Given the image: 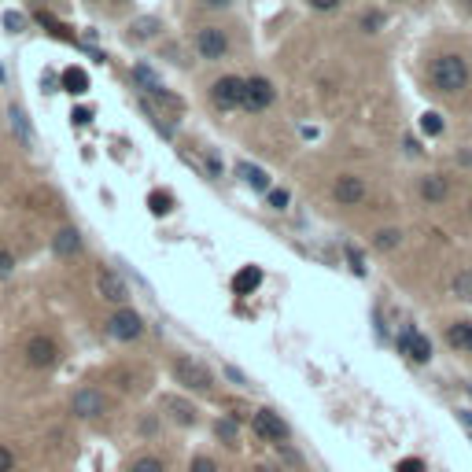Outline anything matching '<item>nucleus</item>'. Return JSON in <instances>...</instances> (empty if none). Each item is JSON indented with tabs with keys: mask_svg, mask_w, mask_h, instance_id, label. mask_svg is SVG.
<instances>
[{
	"mask_svg": "<svg viewBox=\"0 0 472 472\" xmlns=\"http://www.w3.org/2000/svg\"><path fill=\"white\" fill-rule=\"evenodd\" d=\"M428 78H432V85L439 89V93H450V96H457L462 89L469 85V78H472V71H469V63L462 59V56H439V59H432V71H428Z\"/></svg>",
	"mask_w": 472,
	"mask_h": 472,
	"instance_id": "1",
	"label": "nucleus"
},
{
	"mask_svg": "<svg viewBox=\"0 0 472 472\" xmlns=\"http://www.w3.org/2000/svg\"><path fill=\"white\" fill-rule=\"evenodd\" d=\"M174 376H177V384H185L189 391H211L214 388V376H211V369H207L203 362H196V358H189V354H181V358H174Z\"/></svg>",
	"mask_w": 472,
	"mask_h": 472,
	"instance_id": "2",
	"label": "nucleus"
},
{
	"mask_svg": "<svg viewBox=\"0 0 472 472\" xmlns=\"http://www.w3.org/2000/svg\"><path fill=\"white\" fill-rule=\"evenodd\" d=\"M251 428H255V436H258V439L273 443V447H284L288 436H292L288 421H284L281 413H273V410H258V413L251 417Z\"/></svg>",
	"mask_w": 472,
	"mask_h": 472,
	"instance_id": "3",
	"label": "nucleus"
},
{
	"mask_svg": "<svg viewBox=\"0 0 472 472\" xmlns=\"http://www.w3.org/2000/svg\"><path fill=\"white\" fill-rule=\"evenodd\" d=\"M244 89H247V78H236V74L218 78L214 89H211L214 108H221V111H236V108H244Z\"/></svg>",
	"mask_w": 472,
	"mask_h": 472,
	"instance_id": "4",
	"label": "nucleus"
},
{
	"mask_svg": "<svg viewBox=\"0 0 472 472\" xmlns=\"http://www.w3.org/2000/svg\"><path fill=\"white\" fill-rule=\"evenodd\" d=\"M71 413L82 417V421H96V417L108 413V399H103L100 388H78L71 399Z\"/></svg>",
	"mask_w": 472,
	"mask_h": 472,
	"instance_id": "5",
	"label": "nucleus"
},
{
	"mask_svg": "<svg viewBox=\"0 0 472 472\" xmlns=\"http://www.w3.org/2000/svg\"><path fill=\"white\" fill-rule=\"evenodd\" d=\"M22 354H26V365H34V369H52L59 362V347L52 336H30Z\"/></svg>",
	"mask_w": 472,
	"mask_h": 472,
	"instance_id": "6",
	"label": "nucleus"
},
{
	"mask_svg": "<svg viewBox=\"0 0 472 472\" xmlns=\"http://www.w3.org/2000/svg\"><path fill=\"white\" fill-rule=\"evenodd\" d=\"M108 332L115 339H122V344H133V339L144 336V321H140V314L137 310H115L111 318H108Z\"/></svg>",
	"mask_w": 472,
	"mask_h": 472,
	"instance_id": "7",
	"label": "nucleus"
},
{
	"mask_svg": "<svg viewBox=\"0 0 472 472\" xmlns=\"http://www.w3.org/2000/svg\"><path fill=\"white\" fill-rule=\"evenodd\" d=\"M399 354H402L406 362H413V365H428V362H432V344H428V336L417 332V329H402V336H399Z\"/></svg>",
	"mask_w": 472,
	"mask_h": 472,
	"instance_id": "8",
	"label": "nucleus"
},
{
	"mask_svg": "<svg viewBox=\"0 0 472 472\" xmlns=\"http://www.w3.org/2000/svg\"><path fill=\"white\" fill-rule=\"evenodd\" d=\"M196 52H200V59H207V63L221 59V56L229 52V37H226V30H218V26H203V30L196 34Z\"/></svg>",
	"mask_w": 472,
	"mask_h": 472,
	"instance_id": "9",
	"label": "nucleus"
},
{
	"mask_svg": "<svg viewBox=\"0 0 472 472\" xmlns=\"http://www.w3.org/2000/svg\"><path fill=\"white\" fill-rule=\"evenodd\" d=\"M332 200H336L339 207H358V203L365 200V177H358V174H339V177L332 181Z\"/></svg>",
	"mask_w": 472,
	"mask_h": 472,
	"instance_id": "10",
	"label": "nucleus"
},
{
	"mask_svg": "<svg viewBox=\"0 0 472 472\" xmlns=\"http://www.w3.org/2000/svg\"><path fill=\"white\" fill-rule=\"evenodd\" d=\"M277 100V93H273V85L266 82V78H247V89H244V111H266L270 103Z\"/></svg>",
	"mask_w": 472,
	"mask_h": 472,
	"instance_id": "11",
	"label": "nucleus"
},
{
	"mask_svg": "<svg viewBox=\"0 0 472 472\" xmlns=\"http://www.w3.org/2000/svg\"><path fill=\"white\" fill-rule=\"evenodd\" d=\"M96 292L108 299V303H126V281L118 277V273H111V270H100L96 273Z\"/></svg>",
	"mask_w": 472,
	"mask_h": 472,
	"instance_id": "12",
	"label": "nucleus"
},
{
	"mask_svg": "<svg viewBox=\"0 0 472 472\" xmlns=\"http://www.w3.org/2000/svg\"><path fill=\"white\" fill-rule=\"evenodd\" d=\"M450 196V181L439 177V174H425L421 177V200L425 203H443Z\"/></svg>",
	"mask_w": 472,
	"mask_h": 472,
	"instance_id": "13",
	"label": "nucleus"
},
{
	"mask_svg": "<svg viewBox=\"0 0 472 472\" xmlns=\"http://www.w3.org/2000/svg\"><path fill=\"white\" fill-rule=\"evenodd\" d=\"M52 251L63 255V258L78 255V251H82V233H78V229H59L56 236H52Z\"/></svg>",
	"mask_w": 472,
	"mask_h": 472,
	"instance_id": "14",
	"label": "nucleus"
},
{
	"mask_svg": "<svg viewBox=\"0 0 472 472\" xmlns=\"http://www.w3.org/2000/svg\"><path fill=\"white\" fill-rule=\"evenodd\" d=\"M447 344H450L454 351L472 354V321H454L450 329H447Z\"/></svg>",
	"mask_w": 472,
	"mask_h": 472,
	"instance_id": "15",
	"label": "nucleus"
},
{
	"mask_svg": "<svg viewBox=\"0 0 472 472\" xmlns=\"http://www.w3.org/2000/svg\"><path fill=\"white\" fill-rule=\"evenodd\" d=\"M258 284H262V270H258V266H244V270L233 277V292H236V295H251Z\"/></svg>",
	"mask_w": 472,
	"mask_h": 472,
	"instance_id": "16",
	"label": "nucleus"
},
{
	"mask_svg": "<svg viewBox=\"0 0 472 472\" xmlns=\"http://www.w3.org/2000/svg\"><path fill=\"white\" fill-rule=\"evenodd\" d=\"M59 82H63V89H67L71 96H85V93H89V74H85L82 67H67Z\"/></svg>",
	"mask_w": 472,
	"mask_h": 472,
	"instance_id": "17",
	"label": "nucleus"
},
{
	"mask_svg": "<svg viewBox=\"0 0 472 472\" xmlns=\"http://www.w3.org/2000/svg\"><path fill=\"white\" fill-rule=\"evenodd\" d=\"M236 174H240V177H244L255 192H270V177H266V170H258V166H251V163H236Z\"/></svg>",
	"mask_w": 472,
	"mask_h": 472,
	"instance_id": "18",
	"label": "nucleus"
},
{
	"mask_svg": "<svg viewBox=\"0 0 472 472\" xmlns=\"http://www.w3.org/2000/svg\"><path fill=\"white\" fill-rule=\"evenodd\" d=\"M399 244H402L399 229H376L373 233V247H376V251H391V247H399Z\"/></svg>",
	"mask_w": 472,
	"mask_h": 472,
	"instance_id": "19",
	"label": "nucleus"
},
{
	"mask_svg": "<svg viewBox=\"0 0 472 472\" xmlns=\"http://www.w3.org/2000/svg\"><path fill=\"white\" fill-rule=\"evenodd\" d=\"M218 439L226 443V447H236V443H240V425H236V413L229 417V421H218Z\"/></svg>",
	"mask_w": 472,
	"mask_h": 472,
	"instance_id": "20",
	"label": "nucleus"
},
{
	"mask_svg": "<svg viewBox=\"0 0 472 472\" xmlns=\"http://www.w3.org/2000/svg\"><path fill=\"white\" fill-rule=\"evenodd\" d=\"M129 472H166V462L155 454H140L133 465H129Z\"/></svg>",
	"mask_w": 472,
	"mask_h": 472,
	"instance_id": "21",
	"label": "nucleus"
},
{
	"mask_svg": "<svg viewBox=\"0 0 472 472\" xmlns=\"http://www.w3.org/2000/svg\"><path fill=\"white\" fill-rule=\"evenodd\" d=\"M148 207H152V214H170V207H174V196H170V192H152L148 196Z\"/></svg>",
	"mask_w": 472,
	"mask_h": 472,
	"instance_id": "22",
	"label": "nucleus"
},
{
	"mask_svg": "<svg viewBox=\"0 0 472 472\" xmlns=\"http://www.w3.org/2000/svg\"><path fill=\"white\" fill-rule=\"evenodd\" d=\"M450 292L457 299H465V303H472V273H457L454 284H450Z\"/></svg>",
	"mask_w": 472,
	"mask_h": 472,
	"instance_id": "23",
	"label": "nucleus"
},
{
	"mask_svg": "<svg viewBox=\"0 0 472 472\" xmlns=\"http://www.w3.org/2000/svg\"><path fill=\"white\" fill-rule=\"evenodd\" d=\"M421 129H425L428 137H439V133H443V118H439L436 111H425V115H421Z\"/></svg>",
	"mask_w": 472,
	"mask_h": 472,
	"instance_id": "24",
	"label": "nucleus"
},
{
	"mask_svg": "<svg viewBox=\"0 0 472 472\" xmlns=\"http://www.w3.org/2000/svg\"><path fill=\"white\" fill-rule=\"evenodd\" d=\"M362 30H365V34L384 30V11H365V15H362Z\"/></svg>",
	"mask_w": 472,
	"mask_h": 472,
	"instance_id": "25",
	"label": "nucleus"
},
{
	"mask_svg": "<svg viewBox=\"0 0 472 472\" xmlns=\"http://www.w3.org/2000/svg\"><path fill=\"white\" fill-rule=\"evenodd\" d=\"M11 126L19 129L22 144H30V126H26V111H22V108H11Z\"/></svg>",
	"mask_w": 472,
	"mask_h": 472,
	"instance_id": "26",
	"label": "nucleus"
},
{
	"mask_svg": "<svg viewBox=\"0 0 472 472\" xmlns=\"http://www.w3.org/2000/svg\"><path fill=\"white\" fill-rule=\"evenodd\" d=\"M170 410H174V417L181 425H192L196 421V413H192V406L189 402H177V399H170Z\"/></svg>",
	"mask_w": 472,
	"mask_h": 472,
	"instance_id": "27",
	"label": "nucleus"
},
{
	"mask_svg": "<svg viewBox=\"0 0 472 472\" xmlns=\"http://www.w3.org/2000/svg\"><path fill=\"white\" fill-rule=\"evenodd\" d=\"M347 266H351L354 277H365V262H362V251H358V247H347Z\"/></svg>",
	"mask_w": 472,
	"mask_h": 472,
	"instance_id": "28",
	"label": "nucleus"
},
{
	"mask_svg": "<svg viewBox=\"0 0 472 472\" xmlns=\"http://www.w3.org/2000/svg\"><path fill=\"white\" fill-rule=\"evenodd\" d=\"M0 472H15V450L0 443Z\"/></svg>",
	"mask_w": 472,
	"mask_h": 472,
	"instance_id": "29",
	"label": "nucleus"
},
{
	"mask_svg": "<svg viewBox=\"0 0 472 472\" xmlns=\"http://www.w3.org/2000/svg\"><path fill=\"white\" fill-rule=\"evenodd\" d=\"M270 207L273 211H288V192L284 189H270Z\"/></svg>",
	"mask_w": 472,
	"mask_h": 472,
	"instance_id": "30",
	"label": "nucleus"
},
{
	"mask_svg": "<svg viewBox=\"0 0 472 472\" xmlns=\"http://www.w3.org/2000/svg\"><path fill=\"white\" fill-rule=\"evenodd\" d=\"M189 472H218V462H214V457H196Z\"/></svg>",
	"mask_w": 472,
	"mask_h": 472,
	"instance_id": "31",
	"label": "nucleus"
},
{
	"mask_svg": "<svg viewBox=\"0 0 472 472\" xmlns=\"http://www.w3.org/2000/svg\"><path fill=\"white\" fill-rule=\"evenodd\" d=\"M395 472H425V462L421 457H406V462H399Z\"/></svg>",
	"mask_w": 472,
	"mask_h": 472,
	"instance_id": "32",
	"label": "nucleus"
},
{
	"mask_svg": "<svg viewBox=\"0 0 472 472\" xmlns=\"http://www.w3.org/2000/svg\"><path fill=\"white\" fill-rule=\"evenodd\" d=\"M307 4H310L314 11H336L339 4H344V0H307Z\"/></svg>",
	"mask_w": 472,
	"mask_h": 472,
	"instance_id": "33",
	"label": "nucleus"
},
{
	"mask_svg": "<svg viewBox=\"0 0 472 472\" xmlns=\"http://www.w3.org/2000/svg\"><path fill=\"white\" fill-rule=\"evenodd\" d=\"M4 30L19 34V30H22V15H15V11H8V15H4Z\"/></svg>",
	"mask_w": 472,
	"mask_h": 472,
	"instance_id": "34",
	"label": "nucleus"
},
{
	"mask_svg": "<svg viewBox=\"0 0 472 472\" xmlns=\"http://www.w3.org/2000/svg\"><path fill=\"white\" fill-rule=\"evenodd\" d=\"M89 118H93V111H89V108H74V111H71V122H74V126H85Z\"/></svg>",
	"mask_w": 472,
	"mask_h": 472,
	"instance_id": "35",
	"label": "nucleus"
},
{
	"mask_svg": "<svg viewBox=\"0 0 472 472\" xmlns=\"http://www.w3.org/2000/svg\"><path fill=\"white\" fill-rule=\"evenodd\" d=\"M11 266H15V255H11V251H0V277H4V273H11Z\"/></svg>",
	"mask_w": 472,
	"mask_h": 472,
	"instance_id": "36",
	"label": "nucleus"
},
{
	"mask_svg": "<svg viewBox=\"0 0 472 472\" xmlns=\"http://www.w3.org/2000/svg\"><path fill=\"white\" fill-rule=\"evenodd\" d=\"M457 421H462V425L472 432V413H469V410H457Z\"/></svg>",
	"mask_w": 472,
	"mask_h": 472,
	"instance_id": "37",
	"label": "nucleus"
},
{
	"mask_svg": "<svg viewBox=\"0 0 472 472\" xmlns=\"http://www.w3.org/2000/svg\"><path fill=\"white\" fill-rule=\"evenodd\" d=\"M226 376H229V380H236V384H244V373H240V369H233V365L226 369Z\"/></svg>",
	"mask_w": 472,
	"mask_h": 472,
	"instance_id": "38",
	"label": "nucleus"
},
{
	"mask_svg": "<svg viewBox=\"0 0 472 472\" xmlns=\"http://www.w3.org/2000/svg\"><path fill=\"white\" fill-rule=\"evenodd\" d=\"M406 152H410V155H417V152H421V144H417L413 137H406Z\"/></svg>",
	"mask_w": 472,
	"mask_h": 472,
	"instance_id": "39",
	"label": "nucleus"
},
{
	"mask_svg": "<svg viewBox=\"0 0 472 472\" xmlns=\"http://www.w3.org/2000/svg\"><path fill=\"white\" fill-rule=\"evenodd\" d=\"M203 4H211V8H226L229 0H203Z\"/></svg>",
	"mask_w": 472,
	"mask_h": 472,
	"instance_id": "40",
	"label": "nucleus"
},
{
	"mask_svg": "<svg viewBox=\"0 0 472 472\" xmlns=\"http://www.w3.org/2000/svg\"><path fill=\"white\" fill-rule=\"evenodd\" d=\"M255 472H281V469H277V465H258Z\"/></svg>",
	"mask_w": 472,
	"mask_h": 472,
	"instance_id": "41",
	"label": "nucleus"
},
{
	"mask_svg": "<svg viewBox=\"0 0 472 472\" xmlns=\"http://www.w3.org/2000/svg\"><path fill=\"white\" fill-rule=\"evenodd\" d=\"M469 214H472V203H469Z\"/></svg>",
	"mask_w": 472,
	"mask_h": 472,
	"instance_id": "42",
	"label": "nucleus"
},
{
	"mask_svg": "<svg viewBox=\"0 0 472 472\" xmlns=\"http://www.w3.org/2000/svg\"><path fill=\"white\" fill-rule=\"evenodd\" d=\"M469 11H472V0H469Z\"/></svg>",
	"mask_w": 472,
	"mask_h": 472,
	"instance_id": "43",
	"label": "nucleus"
},
{
	"mask_svg": "<svg viewBox=\"0 0 472 472\" xmlns=\"http://www.w3.org/2000/svg\"><path fill=\"white\" fill-rule=\"evenodd\" d=\"M469 395H472V388H469Z\"/></svg>",
	"mask_w": 472,
	"mask_h": 472,
	"instance_id": "44",
	"label": "nucleus"
}]
</instances>
